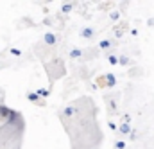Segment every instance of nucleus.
<instances>
[{
    "mask_svg": "<svg viewBox=\"0 0 154 149\" xmlns=\"http://www.w3.org/2000/svg\"><path fill=\"white\" fill-rule=\"evenodd\" d=\"M104 79V84H106V88H115L116 84H118V81H116V75L113 72H108V74L102 77Z\"/></svg>",
    "mask_w": 154,
    "mask_h": 149,
    "instance_id": "obj_1",
    "label": "nucleus"
},
{
    "mask_svg": "<svg viewBox=\"0 0 154 149\" xmlns=\"http://www.w3.org/2000/svg\"><path fill=\"white\" fill-rule=\"evenodd\" d=\"M43 43H45L47 47H54V45L57 43V34H54V33H45V34H43Z\"/></svg>",
    "mask_w": 154,
    "mask_h": 149,
    "instance_id": "obj_2",
    "label": "nucleus"
},
{
    "mask_svg": "<svg viewBox=\"0 0 154 149\" xmlns=\"http://www.w3.org/2000/svg\"><path fill=\"white\" fill-rule=\"evenodd\" d=\"M25 97H27V101H29V103H34V104H39V106H43V104H45V101L38 95V92H27V95H25Z\"/></svg>",
    "mask_w": 154,
    "mask_h": 149,
    "instance_id": "obj_3",
    "label": "nucleus"
},
{
    "mask_svg": "<svg viewBox=\"0 0 154 149\" xmlns=\"http://www.w3.org/2000/svg\"><path fill=\"white\" fill-rule=\"evenodd\" d=\"M79 36L84 38V40H90V38L95 36V29H93V27H90V25H86V27H82V29H81Z\"/></svg>",
    "mask_w": 154,
    "mask_h": 149,
    "instance_id": "obj_4",
    "label": "nucleus"
},
{
    "mask_svg": "<svg viewBox=\"0 0 154 149\" xmlns=\"http://www.w3.org/2000/svg\"><path fill=\"white\" fill-rule=\"evenodd\" d=\"M131 131H133L131 120H125V122H122V124L118 126V133H120V135H131Z\"/></svg>",
    "mask_w": 154,
    "mask_h": 149,
    "instance_id": "obj_5",
    "label": "nucleus"
},
{
    "mask_svg": "<svg viewBox=\"0 0 154 149\" xmlns=\"http://www.w3.org/2000/svg\"><path fill=\"white\" fill-rule=\"evenodd\" d=\"M74 7H75V4H74V2H63V4L59 5V11H61L63 14H68V13H72V11H74Z\"/></svg>",
    "mask_w": 154,
    "mask_h": 149,
    "instance_id": "obj_6",
    "label": "nucleus"
},
{
    "mask_svg": "<svg viewBox=\"0 0 154 149\" xmlns=\"http://www.w3.org/2000/svg\"><path fill=\"white\" fill-rule=\"evenodd\" d=\"M68 56H70L72 59H79V58H82V56H84V50H82V49H79V47H72V49H70V52H68Z\"/></svg>",
    "mask_w": 154,
    "mask_h": 149,
    "instance_id": "obj_7",
    "label": "nucleus"
},
{
    "mask_svg": "<svg viewBox=\"0 0 154 149\" xmlns=\"http://www.w3.org/2000/svg\"><path fill=\"white\" fill-rule=\"evenodd\" d=\"M111 47H113V41L108 40V38L99 41V49H100V50H108V49H111Z\"/></svg>",
    "mask_w": 154,
    "mask_h": 149,
    "instance_id": "obj_8",
    "label": "nucleus"
},
{
    "mask_svg": "<svg viewBox=\"0 0 154 149\" xmlns=\"http://www.w3.org/2000/svg\"><path fill=\"white\" fill-rule=\"evenodd\" d=\"M129 63H131V58H129L127 54H120V56H118V65H120V67H127Z\"/></svg>",
    "mask_w": 154,
    "mask_h": 149,
    "instance_id": "obj_9",
    "label": "nucleus"
},
{
    "mask_svg": "<svg viewBox=\"0 0 154 149\" xmlns=\"http://www.w3.org/2000/svg\"><path fill=\"white\" fill-rule=\"evenodd\" d=\"M36 92H38V95L41 99H48V97H50V90H48V88H38Z\"/></svg>",
    "mask_w": 154,
    "mask_h": 149,
    "instance_id": "obj_10",
    "label": "nucleus"
},
{
    "mask_svg": "<svg viewBox=\"0 0 154 149\" xmlns=\"http://www.w3.org/2000/svg\"><path fill=\"white\" fill-rule=\"evenodd\" d=\"M108 104H109V110H108L109 113H116V112H118V110H116L118 106H116V101H115V99H108Z\"/></svg>",
    "mask_w": 154,
    "mask_h": 149,
    "instance_id": "obj_11",
    "label": "nucleus"
},
{
    "mask_svg": "<svg viewBox=\"0 0 154 149\" xmlns=\"http://www.w3.org/2000/svg\"><path fill=\"white\" fill-rule=\"evenodd\" d=\"M109 20H111V22H118V20H120V11H118V9H115V11L109 13Z\"/></svg>",
    "mask_w": 154,
    "mask_h": 149,
    "instance_id": "obj_12",
    "label": "nucleus"
},
{
    "mask_svg": "<svg viewBox=\"0 0 154 149\" xmlns=\"http://www.w3.org/2000/svg\"><path fill=\"white\" fill-rule=\"evenodd\" d=\"M108 61H109V65H118V56L116 54H108Z\"/></svg>",
    "mask_w": 154,
    "mask_h": 149,
    "instance_id": "obj_13",
    "label": "nucleus"
},
{
    "mask_svg": "<svg viewBox=\"0 0 154 149\" xmlns=\"http://www.w3.org/2000/svg\"><path fill=\"white\" fill-rule=\"evenodd\" d=\"M113 149H125V142H124V140H115Z\"/></svg>",
    "mask_w": 154,
    "mask_h": 149,
    "instance_id": "obj_14",
    "label": "nucleus"
},
{
    "mask_svg": "<svg viewBox=\"0 0 154 149\" xmlns=\"http://www.w3.org/2000/svg\"><path fill=\"white\" fill-rule=\"evenodd\" d=\"M122 36H124V29H122V27H115V38L120 40Z\"/></svg>",
    "mask_w": 154,
    "mask_h": 149,
    "instance_id": "obj_15",
    "label": "nucleus"
},
{
    "mask_svg": "<svg viewBox=\"0 0 154 149\" xmlns=\"http://www.w3.org/2000/svg\"><path fill=\"white\" fill-rule=\"evenodd\" d=\"M9 52H11L13 56H22V50H20L18 47H13V49H9Z\"/></svg>",
    "mask_w": 154,
    "mask_h": 149,
    "instance_id": "obj_16",
    "label": "nucleus"
},
{
    "mask_svg": "<svg viewBox=\"0 0 154 149\" xmlns=\"http://www.w3.org/2000/svg\"><path fill=\"white\" fill-rule=\"evenodd\" d=\"M108 128H109L111 131H118V126H116L113 120H109V122H108Z\"/></svg>",
    "mask_w": 154,
    "mask_h": 149,
    "instance_id": "obj_17",
    "label": "nucleus"
},
{
    "mask_svg": "<svg viewBox=\"0 0 154 149\" xmlns=\"http://www.w3.org/2000/svg\"><path fill=\"white\" fill-rule=\"evenodd\" d=\"M129 138H131V140H136V138H138V131H136V129H133V131H131V135H129Z\"/></svg>",
    "mask_w": 154,
    "mask_h": 149,
    "instance_id": "obj_18",
    "label": "nucleus"
},
{
    "mask_svg": "<svg viewBox=\"0 0 154 149\" xmlns=\"http://www.w3.org/2000/svg\"><path fill=\"white\" fill-rule=\"evenodd\" d=\"M147 25H149V27H154V16H151V18L147 20Z\"/></svg>",
    "mask_w": 154,
    "mask_h": 149,
    "instance_id": "obj_19",
    "label": "nucleus"
},
{
    "mask_svg": "<svg viewBox=\"0 0 154 149\" xmlns=\"http://www.w3.org/2000/svg\"><path fill=\"white\" fill-rule=\"evenodd\" d=\"M131 34L133 36H138V29H131Z\"/></svg>",
    "mask_w": 154,
    "mask_h": 149,
    "instance_id": "obj_20",
    "label": "nucleus"
},
{
    "mask_svg": "<svg viewBox=\"0 0 154 149\" xmlns=\"http://www.w3.org/2000/svg\"><path fill=\"white\" fill-rule=\"evenodd\" d=\"M2 67H4V65H2V63H0V68H2Z\"/></svg>",
    "mask_w": 154,
    "mask_h": 149,
    "instance_id": "obj_21",
    "label": "nucleus"
}]
</instances>
